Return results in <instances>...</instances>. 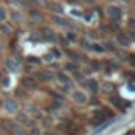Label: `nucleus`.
<instances>
[{
    "label": "nucleus",
    "mask_w": 135,
    "mask_h": 135,
    "mask_svg": "<svg viewBox=\"0 0 135 135\" xmlns=\"http://www.w3.org/2000/svg\"><path fill=\"white\" fill-rule=\"evenodd\" d=\"M3 75H5V72H2V69H0V80L3 78Z\"/></svg>",
    "instance_id": "aec40b11"
},
{
    "label": "nucleus",
    "mask_w": 135,
    "mask_h": 135,
    "mask_svg": "<svg viewBox=\"0 0 135 135\" xmlns=\"http://www.w3.org/2000/svg\"><path fill=\"white\" fill-rule=\"evenodd\" d=\"M21 88L26 89V91H35L38 88V80L30 76V75H26L21 78Z\"/></svg>",
    "instance_id": "20e7f679"
},
{
    "label": "nucleus",
    "mask_w": 135,
    "mask_h": 135,
    "mask_svg": "<svg viewBox=\"0 0 135 135\" xmlns=\"http://www.w3.org/2000/svg\"><path fill=\"white\" fill-rule=\"evenodd\" d=\"M38 78H40L41 81H51V80H54V75H52L49 70H45V72H40V73H38Z\"/></svg>",
    "instance_id": "ddd939ff"
},
{
    "label": "nucleus",
    "mask_w": 135,
    "mask_h": 135,
    "mask_svg": "<svg viewBox=\"0 0 135 135\" xmlns=\"http://www.w3.org/2000/svg\"><path fill=\"white\" fill-rule=\"evenodd\" d=\"M49 7H51V10H52L54 13H57V16H60V15L64 13V10H62V7H60L59 3H56V2H54V3H51Z\"/></svg>",
    "instance_id": "dca6fc26"
},
{
    "label": "nucleus",
    "mask_w": 135,
    "mask_h": 135,
    "mask_svg": "<svg viewBox=\"0 0 135 135\" xmlns=\"http://www.w3.org/2000/svg\"><path fill=\"white\" fill-rule=\"evenodd\" d=\"M107 15H108V18L118 21V19L122 18V10H121V7H118V5H108V7H107Z\"/></svg>",
    "instance_id": "0eeeda50"
},
{
    "label": "nucleus",
    "mask_w": 135,
    "mask_h": 135,
    "mask_svg": "<svg viewBox=\"0 0 135 135\" xmlns=\"http://www.w3.org/2000/svg\"><path fill=\"white\" fill-rule=\"evenodd\" d=\"M27 132H29V135H41V127L35 124V126L29 127V129H27Z\"/></svg>",
    "instance_id": "2eb2a0df"
},
{
    "label": "nucleus",
    "mask_w": 135,
    "mask_h": 135,
    "mask_svg": "<svg viewBox=\"0 0 135 135\" xmlns=\"http://www.w3.org/2000/svg\"><path fill=\"white\" fill-rule=\"evenodd\" d=\"M0 130H2V126H0Z\"/></svg>",
    "instance_id": "412c9836"
},
{
    "label": "nucleus",
    "mask_w": 135,
    "mask_h": 135,
    "mask_svg": "<svg viewBox=\"0 0 135 135\" xmlns=\"http://www.w3.org/2000/svg\"><path fill=\"white\" fill-rule=\"evenodd\" d=\"M2 110L7 116H10V118H15V114L21 110V105H19V102L16 100V99H13V97H7V99H3L2 100Z\"/></svg>",
    "instance_id": "f257e3e1"
},
{
    "label": "nucleus",
    "mask_w": 135,
    "mask_h": 135,
    "mask_svg": "<svg viewBox=\"0 0 135 135\" xmlns=\"http://www.w3.org/2000/svg\"><path fill=\"white\" fill-rule=\"evenodd\" d=\"M54 80H56L59 84L65 86V88H70V86H72V78H70L69 73H65V72H57V73L54 75Z\"/></svg>",
    "instance_id": "423d86ee"
},
{
    "label": "nucleus",
    "mask_w": 135,
    "mask_h": 135,
    "mask_svg": "<svg viewBox=\"0 0 135 135\" xmlns=\"http://www.w3.org/2000/svg\"><path fill=\"white\" fill-rule=\"evenodd\" d=\"M10 7H11V10L22 11L26 8V2H24V0H10Z\"/></svg>",
    "instance_id": "9d476101"
},
{
    "label": "nucleus",
    "mask_w": 135,
    "mask_h": 135,
    "mask_svg": "<svg viewBox=\"0 0 135 135\" xmlns=\"http://www.w3.org/2000/svg\"><path fill=\"white\" fill-rule=\"evenodd\" d=\"M10 135H29V132H27V129L26 127H22V126H15V129L10 132Z\"/></svg>",
    "instance_id": "9b49d317"
},
{
    "label": "nucleus",
    "mask_w": 135,
    "mask_h": 135,
    "mask_svg": "<svg viewBox=\"0 0 135 135\" xmlns=\"http://www.w3.org/2000/svg\"><path fill=\"white\" fill-rule=\"evenodd\" d=\"M72 99H73L75 103L83 105V103L88 102V94H86L84 91H81V89H75V91L72 92Z\"/></svg>",
    "instance_id": "6e6552de"
},
{
    "label": "nucleus",
    "mask_w": 135,
    "mask_h": 135,
    "mask_svg": "<svg viewBox=\"0 0 135 135\" xmlns=\"http://www.w3.org/2000/svg\"><path fill=\"white\" fill-rule=\"evenodd\" d=\"M7 19H8V8L3 3H0V24L7 22Z\"/></svg>",
    "instance_id": "f8f14e48"
},
{
    "label": "nucleus",
    "mask_w": 135,
    "mask_h": 135,
    "mask_svg": "<svg viewBox=\"0 0 135 135\" xmlns=\"http://www.w3.org/2000/svg\"><path fill=\"white\" fill-rule=\"evenodd\" d=\"M35 2H37L38 5H41V7H45V5H46V0H35Z\"/></svg>",
    "instance_id": "6ab92c4d"
},
{
    "label": "nucleus",
    "mask_w": 135,
    "mask_h": 135,
    "mask_svg": "<svg viewBox=\"0 0 135 135\" xmlns=\"http://www.w3.org/2000/svg\"><path fill=\"white\" fill-rule=\"evenodd\" d=\"M0 116H2V111H0Z\"/></svg>",
    "instance_id": "4be33fe9"
},
{
    "label": "nucleus",
    "mask_w": 135,
    "mask_h": 135,
    "mask_svg": "<svg viewBox=\"0 0 135 135\" xmlns=\"http://www.w3.org/2000/svg\"><path fill=\"white\" fill-rule=\"evenodd\" d=\"M67 38H69L70 41H76V37L73 35V32H67Z\"/></svg>",
    "instance_id": "a211bd4d"
},
{
    "label": "nucleus",
    "mask_w": 135,
    "mask_h": 135,
    "mask_svg": "<svg viewBox=\"0 0 135 135\" xmlns=\"http://www.w3.org/2000/svg\"><path fill=\"white\" fill-rule=\"evenodd\" d=\"M15 122L18 124V126H22V127H26V129H29V127H32V126H35V122H33V118H30L24 110H19L16 114H15Z\"/></svg>",
    "instance_id": "f03ea898"
},
{
    "label": "nucleus",
    "mask_w": 135,
    "mask_h": 135,
    "mask_svg": "<svg viewBox=\"0 0 135 135\" xmlns=\"http://www.w3.org/2000/svg\"><path fill=\"white\" fill-rule=\"evenodd\" d=\"M8 19H10L11 24L18 26V24H22L26 21V15L22 11H18V10H10L8 11Z\"/></svg>",
    "instance_id": "39448f33"
},
{
    "label": "nucleus",
    "mask_w": 135,
    "mask_h": 135,
    "mask_svg": "<svg viewBox=\"0 0 135 135\" xmlns=\"http://www.w3.org/2000/svg\"><path fill=\"white\" fill-rule=\"evenodd\" d=\"M86 84H88V88L92 91V92H97L99 91V86H97V81H94V80H88L86 81Z\"/></svg>",
    "instance_id": "f3484780"
},
{
    "label": "nucleus",
    "mask_w": 135,
    "mask_h": 135,
    "mask_svg": "<svg viewBox=\"0 0 135 135\" xmlns=\"http://www.w3.org/2000/svg\"><path fill=\"white\" fill-rule=\"evenodd\" d=\"M54 24H57V26H60V27H69V22H67V19H64L62 16H57V15H54Z\"/></svg>",
    "instance_id": "4468645a"
},
{
    "label": "nucleus",
    "mask_w": 135,
    "mask_h": 135,
    "mask_svg": "<svg viewBox=\"0 0 135 135\" xmlns=\"http://www.w3.org/2000/svg\"><path fill=\"white\" fill-rule=\"evenodd\" d=\"M11 83H13V75H8V73H5L3 78L0 80V86H2L3 89H10L13 86Z\"/></svg>",
    "instance_id": "1a4fd4ad"
},
{
    "label": "nucleus",
    "mask_w": 135,
    "mask_h": 135,
    "mask_svg": "<svg viewBox=\"0 0 135 135\" xmlns=\"http://www.w3.org/2000/svg\"><path fill=\"white\" fill-rule=\"evenodd\" d=\"M3 65H5V70L8 72V75H18L21 72V64L15 57H5Z\"/></svg>",
    "instance_id": "7ed1b4c3"
}]
</instances>
